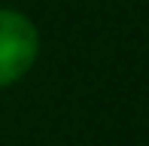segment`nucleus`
Here are the masks:
<instances>
[{"mask_svg": "<svg viewBox=\"0 0 149 146\" xmlns=\"http://www.w3.org/2000/svg\"><path fill=\"white\" fill-rule=\"evenodd\" d=\"M40 34L24 12L0 6V88L15 85L37 64Z\"/></svg>", "mask_w": 149, "mask_h": 146, "instance_id": "f257e3e1", "label": "nucleus"}]
</instances>
